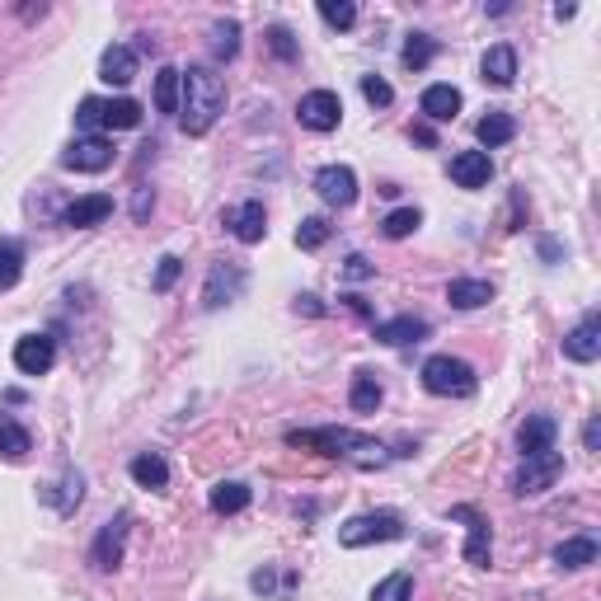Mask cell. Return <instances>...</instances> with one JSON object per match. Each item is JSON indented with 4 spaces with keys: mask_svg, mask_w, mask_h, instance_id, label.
<instances>
[{
    "mask_svg": "<svg viewBox=\"0 0 601 601\" xmlns=\"http://www.w3.org/2000/svg\"><path fill=\"white\" fill-rule=\"evenodd\" d=\"M287 447L320 451V456H334V461H353L362 470H376V465L390 461L386 442H376V437L353 432V428H296L287 432Z\"/></svg>",
    "mask_w": 601,
    "mask_h": 601,
    "instance_id": "1",
    "label": "cell"
},
{
    "mask_svg": "<svg viewBox=\"0 0 601 601\" xmlns=\"http://www.w3.org/2000/svg\"><path fill=\"white\" fill-rule=\"evenodd\" d=\"M221 113H226V80L216 76V66H188L179 85V127L188 137H207Z\"/></svg>",
    "mask_w": 601,
    "mask_h": 601,
    "instance_id": "2",
    "label": "cell"
},
{
    "mask_svg": "<svg viewBox=\"0 0 601 601\" xmlns=\"http://www.w3.org/2000/svg\"><path fill=\"white\" fill-rule=\"evenodd\" d=\"M423 390L428 395H442V400H470L479 390V376L470 362H461V357H451V353H437L423 362Z\"/></svg>",
    "mask_w": 601,
    "mask_h": 601,
    "instance_id": "3",
    "label": "cell"
},
{
    "mask_svg": "<svg viewBox=\"0 0 601 601\" xmlns=\"http://www.w3.org/2000/svg\"><path fill=\"white\" fill-rule=\"evenodd\" d=\"M404 517L400 512H362V517H348V522L339 526V545L343 550H362V545H381V540H404Z\"/></svg>",
    "mask_w": 601,
    "mask_h": 601,
    "instance_id": "4",
    "label": "cell"
},
{
    "mask_svg": "<svg viewBox=\"0 0 601 601\" xmlns=\"http://www.w3.org/2000/svg\"><path fill=\"white\" fill-rule=\"evenodd\" d=\"M451 522H465V564H475V569H489V559H494V531H489V517L470 503H456L451 508Z\"/></svg>",
    "mask_w": 601,
    "mask_h": 601,
    "instance_id": "5",
    "label": "cell"
},
{
    "mask_svg": "<svg viewBox=\"0 0 601 601\" xmlns=\"http://www.w3.org/2000/svg\"><path fill=\"white\" fill-rule=\"evenodd\" d=\"M127 531H132V512H118V517H108V522L99 526V536H94V545H90V564L99 573H113L118 564H123Z\"/></svg>",
    "mask_w": 601,
    "mask_h": 601,
    "instance_id": "6",
    "label": "cell"
},
{
    "mask_svg": "<svg viewBox=\"0 0 601 601\" xmlns=\"http://www.w3.org/2000/svg\"><path fill=\"white\" fill-rule=\"evenodd\" d=\"M559 475H564V456H559V451H545V456H526L522 470L512 475V494H517V498L545 494V489H555Z\"/></svg>",
    "mask_w": 601,
    "mask_h": 601,
    "instance_id": "7",
    "label": "cell"
},
{
    "mask_svg": "<svg viewBox=\"0 0 601 601\" xmlns=\"http://www.w3.org/2000/svg\"><path fill=\"white\" fill-rule=\"evenodd\" d=\"M296 123L306 127V132H334V127L343 123V99L334 90L301 94V104H296Z\"/></svg>",
    "mask_w": 601,
    "mask_h": 601,
    "instance_id": "8",
    "label": "cell"
},
{
    "mask_svg": "<svg viewBox=\"0 0 601 601\" xmlns=\"http://www.w3.org/2000/svg\"><path fill=\"white\" fill-rule=\"evenodd\" d=\"M113 141L108 137H76L71 146L62 151V165L66 170H76V174H99L113 165Z\"/></svg>",
    "mask_w": 601,
    "mask_h": 601,
    "instance_id": "9",
    "label": "cell"
},
{
    "mask_svg": "<svg viewBox=\"0 0 601 601\" xmlns=\"http://www.w3.org/2000/svg\"><path fill=\"white\" fill-rule=\"evenodd\" d=\"M240 292H245V268H240V263H212L207 287H202V310L231 306Z\"/></svg>",
    "mask_w": 601,
    "mask_h": 601,
    "instance_id": "10",
    "label": "cell"
},
{
    "mask_svg": "<svg viewBox=\"0 0 601 601\" xmlns=\"http://www.w3.org/2000/svg\"><path fill=\"white\" fill-rule=\"evenodd\" d=\"M564 357H569V362H597L601 357V315L597 310H587L583 320L564 334Z\"/></svg>",
    "mask_w": 601,
    "mask_h": 601,
    "instance_id": "11",
    "label": "cell"
},
{
    "mask_svg": "<svg viewBox=\"0 0 601 601\" xmlns=\"http://www.w3.org/2000/svg\"><path fill=\"white\" fill-rule=\"evenodd\" d=\"M57 362V339H47V334H24L15 343V367L24 376H47Z\"/></svg>",
    "mask_w": 601,
    "mask_h": 601,
    "instance_id": "12",
    "label": "cell"
},
{
    "mask_svg": "<svg viewBox=\"0 0 601 601\" xmlns=\"http://www.w3.org/2000/svg\"><path fill=\"white\" fill-rule=\"evenodd\" d=\"M315 193H320L329 207H353L357 202V174L348 165H324L315 174Z\"/></svg>",
    "mask_w": 601,
    "mask_h": 601,
    "instance_id": "13",
    "label": "cell"
},
{
    "mask_svg": "<svg viewBox=\"0 0 601 601\" xmlns=\"http://www.w3.org/2000/svg\"><path fill=\"white\" fill-rule=\"evenodd\" d=\"M221 221L231 226V235L240 245H259L263 235H268V212H263V202H240V207H231Z\"/></svg>",
    "mask_w": 601,
    "mask_h": 601,
    "instance_id": "14",
    "label": "cell"
},
{
    "mask_svg": "<svg viewBox=\"0 0 601 601\" xmlns=\"http://www.w3.org/2000/svg\"><path fill=\"white\" fill-rule=\"evenodd\" d=\"M555 437H559V423L550 414H531L517 428V451H522V461L526 456H545V451H555Z\"/></svg>",
    "mask_w": 601,
    "mask_h": 601,
    "instance_id": "15",
    "label": "cell"
},
{
    "mask_svg": "<svg viewBox=\"0 0 601 601\" xmlns=\"http://www.w3.org/2000/svg\"><path fill=\"white\" fill-rule=\"evenodd\" d=\"M371 334H376V343H386V348H409V343L428 339V320H423V315H395V320H381Z\"/></svg>",
    "mask_w": 601,
    "mask_h": 601,
    "instance_id": "16",
    "label": "cell"
},
{
    "mask_svg": "<svg viewBox=\"0 0 601 601\" xmlns=\"http://www.w3.org/2000/svg\"><path fill=\"white\" fill-rule=\"evenodd\" d=\"M108 216H113V198H108V193H90V198H76L71 207H66L62 226H71V231H90V226H104Z\"/></svg>",
    "mask_w": 601,
    "mask_h": 601,
    "instance_id": "17",
    "label": "cell"
},
{
    "mask_svg": "<svg viewBox=\"0 0 601 601\" xmlns=\"http://www.w3.org/2000/svg\"><path fill=\"white\" fill-rule=\"evenodd\" d=\"M489 179H494V160H489V151L451 155V184L456 188H484Z\"/></svg>",
    "mask_w": 601,
    "mask_h": 601,
    "instance_id": "18",
    "label": "cell"
},
{
    "mask_svg": "<svg viewBox=\"0 0 601 601\" xmlns=\"http://www.w3.org/2000/svg\"><path fill=\"white\" fill-rule=\"evenodd\" d=\"M99 80H108V85H132V80H137V47H127V43L104 47Z\"/></svg>",
    "mask_w": 601,
    "mask_h": 601,
    "instance_id": "19",
    "label": "cell"
},
{
    "mask_svg": "<svg viewBox=\"0 0 601 601\" xmlns=\"http://www.w3.org/2000/svg\"><path fill=\"white\" fill-rule=\"evenodd\" d=\"M479 76L498 85V90H508L512 80H517V47L512 43H494L484 52V62H479Z\"/></svg>",
    "mask_w": 601,
    "mask_h": 601,
    "instance_id": "20",
    "label": "cell"
},
{
    "mask_svg": "<svg viewBox=\"0 0 601 601\" xmlns=\"http://www.w3.org/2000/svg\"><path fill=\"white\" fill-rule=\"evenodd\" d=\"M418 108H423V118H432V123H451V118L461 113V90H456V85H428L423 99H418Z\"/></svg>",
    "mask_w": 601,
    "mask_h": 601,
    "instance_id": "21",
    "label": "cell"
},
{
    "mask_svg": "<svg viewBox=\"0 0 601 601\" xmlns=\"http://www.w3.org/2000/svg\"><path fill=\"white\" fill-rule=\"evenodd\" d=\"M127 475L137 479L141 489H165V484H170V461H165L160 451H141V456H132Z\"/></svg>",
    "mask_w": 601,
    "mask_h": 601,
    "instance_id": "22",
    "label": "cell"
},
{
    "mask_svg": "<svg viewBox=\"0 0 601 601\" xmlns=\"http://www.w3.org/2000/svg\"><path fill=\"white\" fill-rule=\"evenodd\" d=\"M447 301L456 310H479V306H489L494 301V282H484V278H456L447 287Z\"/></svg>",
    "mask_w": 601,
    "mask_h": 601,
    "instance_id": "23",
    "label": "cell"
},
{
    "mask_svg": "<svg viewBox=\"0 0 601 601\" xmlns=\"http://www.w3.org/2000/svg\"><path fill=\"white\" fill-rule=\"evenodd\" d=\"M249 498H254V489H249V484H240V479H221L207 503H212V512H221V517H235V512L249 508Z\"/></svg>",
    "mask_w": 601,
    "mask_h": 601,
    "instance_id": "24",
    "label": "cell"
},
{
    "mask_svg": "<svg viewBox=\"0 0 601 601\" xmlns=\"http://www.w3.org/2000/svg\"><path fill=\"white\" fill-rule=\"evenodd\" d=\"M555 564L559 569H587V564H597V540L569 536L564 545H555Z\"/></svg>",
    "mask_w": 601,
    "mask_h": 601,
    "instance_id": "25",
    "label": "cell"
},
{
    "mask_svg": "<svg viewBox=\"0 0 601 601\" xmlns=\"http://www.w3.org/2000/svg\"><path fill=\"white\" fill-rule=\"evenodd\" d=\"M479 146H484V151H494V146H508L512 137H517V123H512V113H489V118H479Z\"/></svg>",
    "mask_w": 601,
    "mask_h": 601,
    "instance_id": "26",
    "label": "cell"
},
{
    "mask_svg": "<svg viewBox=\"0 0 601 601\" xmlns=\"http://www.w3.org/2000/svg\"><path fill=\"white\" fill-rule=\"evenodd\" d=\"M348 404H353V414H376L381 409V381L371 371H357L353 390H348Z\"/></svg>",
    "mask_w": 601,
    "mask_h": 601,
    "instance_id": "27",
    "label": "cell"
},
{
    "mask_svg": "<svg viewBox=\"0 0 601 601\" xmlns=\"http://www.w3.org/2000/svg\"><path fill=\"white\" fill-rule=\"evenodd\" d=\"M179 85H184L179 66H160L155 71V108L160 113H179Z\"/></svg>",
    "mask_w": 601,
    "mask_h": 601,
    "instance_id": "28",
    "label": "cell"
},
{
    "mask_svg": "<svg viewBox=\"0 0 601 601\" xmlns=\"http://www.w3.org/2000/svg\"><path fill=\"white\" fill-rule=\"evenodd\" d=\"M29 451H33L29 428H19L15 418H0V456H5V461H24Z\"/></svg>",
    "mask_w": 601,
    "mask_h": 601,
    "instance_id": "29",
    "label": "cell"
},
{
    "mask_svg": "<svg viewBox=\"0 0 601 601\" xmlns=\"http://www.w3.org/2000/svg\"><path fill=\"white\" fill-rule=\"evenodd\" d=\"M19 278H24V245H19V240H5V245H0V292L19 287Z\"/></svg>",
    "mask_w": 601,
    "mask_h": 601,
    "instance_id": "30",
    "label": "cell"
},
{
    "mask_svg": "<svg viewBox=\"0 0 601 601\" xmlns=\"http://www.w3.org/2000/svg\"><path fill=\"white\" fill-rule=\"evenodd\" d=\"M240 52V24L235 19H216L212 24V57L216 62H231Z\"/></svg>",
    "mask_w": 601,
    "mask_h": 601,
    "instance_id": "31",
    "label": "cell"
},
{
    "mask_svg": "<svg viewBox=\"0 0 601 601\" xmlns=\"http://www.w3.org/2000/svg\"><path fill=\"white\" fill-rule=\"evenodd\" d=\"M104 127H118V132L141 127V104L137 99H104Z\"/></svg>",
    "mask_w": 601,
    "mask_h": 601,
    "instance_id": "32",
    "label": "cell"
},
{
    "mask_svg": "<svg viewBox=\"0 0 601 601\" xmlns=\"http://www.w3.org/2000/svg\"><path fill=\"white\" fill-rule=\"evenodd\" d=\"M418 226H423V212H418V207H395V212L381 221L386 240H404V235H414Z\"/></svg>",
    "mask_w": 601,
    "mask_h": 601,
    "instance_id": "33",
    "label": "cell"
},
{
    "mask_svg": "<svg viewBox=\"0 0 601 601\" xmlns=\"http://www.w3.org/2000/svg\"><path fill=\"white\" fill-rule=\"evenodd\" d=\"M414 597V578L409 573H390V578H381V583L371 587V601H409Z\"/></svg>",
    "mask_w": 601,
    "mask_h": 601,
    "instance_id": "34",
    "label": "cell"
},
{
    "mask_svg": "<svg viewBox=\"0 0 601 601\" xmlns=\"http://www.w3.org/2000/svg\"><path fill=\"white\" fill-rule=\"evenodd\" d=\"M80 494H85V479H80L76 470H66L62 484H57V494H47V498H52V508H57V512H76Z\"/></svg>",
    "mask_w": 601,
    "mask_h": 601,
    "instance_id": "35",
    "label": "cell"
},
{
    "mask_svg": "<svg viewBox=\"0 0 601 601\" xmlns=\"http://www.w3.org/2000/svg\"><path fill=\"white\" fill-rule=\"evenodd\" d=\"M432 57H437V43H432L428 33H409V43H404V66H409V71H423Z\"/></svg>",
    "mask_w": 601,
    "mask_h": 601,
    "instance_id": "36",
    "label": "cell"
},
{
    "mask_svg": "<svg viewBox=\"0 0 601 601\" xmlns=\"http://www.w3.org/2000/svg\"><path fill=\"white\" fill-rule=\"evenodd\" d=\"M320 19L329 29H353L357 24V5L353 0H320Z\"/></svg>",
    "mask_w": 601,
    "mask_h": 601,
    "instance_id": "37",
    "label": "cell"
},
{
    "mask_svg": "<svg viewBox=\"0 0 601 601\" xmlns=\"http://www.w3.org/2000/svg\"><path fill=\"white\" fill-rule=\"evenodd\" d=\"M329 235H334V226H329L324 216H306V221L296 226V245H301V249H320Z\"/></svg>",
    "mask_w": 601,
    "mask_h": 601,
    "instance_id": "38",
    "label": "cell"
},
{
    "mask_svg": "<svg viewBox=\"0 0 601 601\" xmlns=\"http://www.w3.org/2000/svg\"><path fill=\"white\" fill-rule=\"evenodd\" d=\"M76 127H80V137H94V127H104V99H80Z\"/></svg>",
    "mask_w": 601,
    "mask_h": 601,
    "instance_id": "39",
    "label": "cell"
},
{
    "mask_svg": "<svg viewBox=\"0 0 601 601\" xmlns=\"http://www.w3.org/2000/svg\"><path fill=\"white\" fill-rule=\"evenodd\" d=\"M362 99H367L371 108H390L395 104V90H390L381 76H362Z\"/></svg>",
    "mask_w": 601,
    "mask_h": 601,
    "instance_id": "40",
    "label": "cell"
},
{
    "mask_svg": "<svg viewBox=\"0 0 601 601\" xmlns=\"http://www.w3.org/2000/svg\"><path fill=\"white\" fill-rule=\"evenodd\" d=\"M179 273H184V263L174 259V254H165V259H160V268H155V292H170L174 282H179Z\"/></svg>",
    "mask_w": 601,
    "mask_h": 601,
    "instance_id": "41",
    "label": "cell"
},
{
    "mask_svg": "<svg viewBox=\"0 0 601 601\" xmlns=\"http://www.w3.org/2000/svg\"><path fill=\"white\" fill-rule=\"evenodd\" d=\"M268 43H273V52H278L282 62L296 57V43H292V29H287V24H273V29H268Z\"/></svg>",
    "mask_w": 601,
    "mask_h": 601,
    "instance_id": "42",
    "label": "cell"
},
{
    "mask_svg": "<svg viewBox=\"0 0 601 601\" xmlns=\"http://www.w3.org/2000/svg\"><path fill=\"white\" fill-rule=\"evenodd\" d=\"M155 207V193L151 188H137V198H132V216H137V221H146V212H151Z\"/></svg>",
    "mask_w": 601,
    "mask_h": 601,
    "instance_id": "43",
    "label": "cell"
},
{
    "mask_svg": "<svg viewBox=\"0 0 601 601\" xmlns=\"http://www.w3.org/2000/svg\"><path fill=\"white\" fill-rule=\"evenodd\" d=\"M343 273H348V278H353V282H362V278H371V263L362 259V254H353V259L343 263Z\"/></svg>",
    "mask_w": 601,
    "mask_h": 601,
    "instance_id": "44",
    "label": "cell"
},
{
    "mask_svg": "<svg viewBox=\"0 0 601 601\" xmlns=\"http://www.w3.org/2000/svg\"><path fill=\"white\" fill-rule=\"evenodd\" d=\"M296 310H306V315H324V306H320V296H296Z\"/></svg>",
    "mask_w": 601,
    "mask_h": 601,
    "instance_id": "45",
    "label": "cell"
},
{
    "mask_svg": "<svg viewBox=\"0 0 601 601\" xmlns=\"http://www.w3.org/2000/svg\"><path fill=\"white\" fill-rule=\"evenodd\" d=\"M583 442H587V451H597V447H601V423H597V418H592V423L583 428Z\"/></svg>",
    "mask_w": 601,
    "mask_h": 601,
    "instance_id": "46",
    "label": "cell"
}]
</instances>
